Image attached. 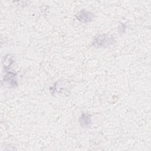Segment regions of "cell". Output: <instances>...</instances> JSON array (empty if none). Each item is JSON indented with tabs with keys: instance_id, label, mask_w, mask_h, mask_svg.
<instances>
[{
	"instance_id": "4",
	"label": "cell",
	"mask_w": 151,
	"mask_h": 151,
	"mask_svg": "<svg viewBox=\"0 0 151 151\" xmlns=\"http://www.w3.org/2000/svg\"><path fill=\"white\" fill-rule=\"evenodd\" d=\"M4 81L7 82L8 84L14 85L15 84V74L13 73H8L4 77Z\"/></svg>"
},
{
	"instance_id": "2",
	"label": "cell",
	"mask_w": 151,
	"mask_h": 151,
	"mask_svg": "<svg viewBox=\"0 0 151 151\" xmlns=\"http://www.w3.org/2000/svg\"><path fill=\"white\" fill-rule=\"evenodd\" d=\"M77 19L83 23H87L90 22L93 18V15L87 11L82 10L79 12L78 14L77 15Z\"/></svg>"
},
{
	"instance_id": "3",
	"label": "cell",
	"mask_w": 151,
	"mask_h": 151,
	"mask_svg": "<svg viewBox=\"0 0 151 151\" xmlns=\"http://www.w3.org/2000/svg\"><path fill=\"white\" fill-rule=\"evenodd\" d=\"M79 121L80 122L81 126L84 127H86L90 126L91 123L90 116L88 113H83L80 117Z\"/></svg>"
},
{
	"instance_id": "1",
	"label": "cell",
	"mask_w": 151,
	"mask_h": 151,
	"mask_svg": "<svg viewBox=\"0 0 151 151\" xmlns=\"http://www.w3.org/2000/svg\"><path fill=\"white\" fill-rule=\"evenodd\" d=\"M114 38L113 37L108 34L100 35L94 39L92 44L96 47H105L114 44Z\"/></svg>"
}]
</instances>
